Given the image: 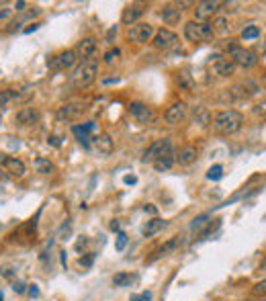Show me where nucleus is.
<instances>
[{
	"instance_id": "nucleus-1",
	"label": "nucleus",
	"mask_w": 266,
	"mask_h": 301,
	"mask_svg": "<svg viewBox=\"0 0 266 301\" xmlns=\"http://www.w3.org/2000/svg\"><path fill=\"white\" fill-rule=\"evenodd\" d=\"M242 123H244V115L236 109H225V111H219L217 115L211 119V125H213V131L219 133V136H231L242 129Z\"/></svg>"
},
{
	"instance_id": "nucleus-2",
	"label": "nucleus",
	"mask_w": 266,
	"mask_h": 301,
	"mask_svg": "<svg viewBox=\"0 0 266 301\" xmlns=\"http://www.w3.org/2000/svg\"><path fill=\"white\" fill-rule=\"evenodd\" d=\"M96 74H98V60L90 58V60H82L80 62V66L70 74V80H72L74 88L82 90V88H88L96 80Z\"/></svg>"
},
{
	"instance_id": "nucleus-3",
	"label": "nucleus",
	"mask_w": 266,
	"mask_h": 301,
	"mask_svg": "<svg viewBox=\"0 0 266 301\" xmlns=\"http://www.w3.org/2000/svg\"><path fill=\"white\" fill-rule=\"evenodd\" d=\"M225 52L229 56V60L234 62V66H242V68H254L258 64V56L252 49L240 47L234 39H229V43H225Z\"/></svg>"
},
{
	"instance_id": "nucleus-4",
	"label": "nucleus",
	"mask_w": 266,
	"mask_h": 301,
	"mask_svg": "<svg viewBox=\"0 0 266 301\" xmlns=\"http://www.w3.org/2000/svg\"><path fill=\"white\" fill-rule=\"evenodd\" d=\"M185 37L189 41H207L213 37V31L209 23H201V21H189L185 25Z\"/></svg>"
},
{
	"instance_id": "nucleus-5",
	"label": "nucleus",
	"mask_w": 266,
	"mask_h": 301,
	"mask_svg": "<svg viewBox=\"0 0 266 301\" xmlns=\"http://www.w3.org/2000/svg\"><path fill=\"white\" fill-rule=\"evenodd\" d=\"M154 25H149V23H135V25H131L127 29V39L133 41V43H147L149 39L154 37Z\"/></svg>"
},
{
	"instance_id": "nucleus-6",
	"label": "nucleus",
	"mask_w": 266,
	"mask_h": 301,
	"mask_svg": "<svg viewBox=\"0 0 266 301\" xmlns=\"http://www.w3.org/2000/svg\"><path fill=\"white\" fill-rule=\"evenodd\" d=\"M76 60H78V58H76V54H74V49H66V52H60L58 56H54V58L47 60V68H49V70H56V72H62V70L72 68Z\"/></svg>"
},
{
	"instance_id": "nucleus-7",
	"label": "nucleus",
	"mask_w": 266,
	"mask_h": 301,
	"mask_svg": "<svg viewBox=\"0 0 266 301\" xmlns=\"http://www.w3.org/2000/svg\"><path fill=\"white\" fill-rule=\"evenodd\" d=\"M168 152H174V150H172V142H170L168 138L156 140L152 146H149V148L145 150V154H143V162H154V160H158L160 156L168 154Z\"/></svg>"
},
{
	"instance_id": "nucleus-8",
	"label": "nucleus",
	"mask_w": 266,
	"mask_h": 301,
	"mask_svg": "<svg viewBox=\"0 0 266 301\" xmlns=\"http://www.w3.org/2000/svg\"><path fill=\"white\" fill-rule=\"evenodd\" d=\"M217 10H221V2H219V0H203V2H197L195 16H197V21L207 23V19H211V16Z\"/></svg>"
},
{
	"instance_id": "nucleus-9",
	"label": "nucleus",
	"mask_w": 266,
	"mask_h": 301,
	"mask_svg": "<svg viewBox=\"0 0 266 301\" xmlns=\"http://www.w3.org/2000/svg\"><path fill=\"white\" fill-rule=\"evenodd\" d=\"M187 113H189L187 103L178 100V103H174V105L168 107V111L164 113V119H166V123H168V125H178V123H182V121L187 119Z\"/></svg>"
},
{
	"instance_id": "nucleus-10",
	"label": "nucleus",
	"mask_w": 266,
	"mask_h": 301,
	"mask_svg": "<svg viewBox=\"0 0 266 301\" xmlns=\"http://www.w3.org/2000/svg\"><path fill=\"white\" fill-rule=\"evenodd\" d=\"M86 111V105L82 103H66L58 109V121H74L78 117H82V113Z\"/></svg>"
},
{
	"instance_id": "nucleus-11",
	"label": "nucleus",
	"mask_w": 266,
	"mask_h": 301,
	"mask_svg": "<svg viewBox=\"0 0 266 301\" xmlns=\"http://www.w3.org/2000/svg\"><path fill=\"white\" fill-rule=\"evenodd\" d=\"M129 113H131L133 119H135L137 123H141V125H145V123H149L154 119L152 107H147L145 103H139V100H135V103L129 105Z\"/></svg>"
},
{
	"instance_id": "nucleus-12",
	"label": "nucleus",
	"mask_w": 266,
	"mask_h": 301,
	"mask_svg": "<svg viewBox=\"0 0 266 301\" xmlns=\"http://www.w3.org/2000/svg\"><path fill=\"white\" fill-rule=\"evenodd\" d=\"M176 43H178V37L170 29H160L154 33V45L158 49H172L176 47Z\"/></svg>"
},
{
	"instance_id": "nucleus-13",
	"label": "nucleus",
	"mask_w": 266,
	"mask_h": 301,
	"mask_svg": "<svg viewBox=\"0 0 266 301\" xmlns=\"http://www.w3.org/2000/svg\"><path fill=\"white\" fill-rule=\"evenodd\" d=\"M143 12H145V4H143V2H133V4H129V6L123 8V12H121V23H123V25H129V27L135 25Z\"/></svg>"
},
{
	"instance_id": "nucleus-14",
	"label": "nucleus",
	"mask_w": 266,
	"mask_h": 301,
	"mask_svg": "<svg viewBox=\"0 0 266 301\" xmlns=\"http://www.w3.org/2000/svg\"><path fill=\"white\" fill-rule=\"evenodd\" d=\"M90 140H92V148L96 150L98 154H103V156H109L115 150V144H113L109 133H98V136H94Z\"/></svg>"
},
{
	"instance_id": "nucleus-15",
	"label": "nucleus",
	"mask_w": 266,
	"mask_h": 301,
	"mask_svg": "<svg viewBox=\"0 0 266 301\" xmlns=\"http://www.w3.org/2000/svg\"><path fill=\"white\" fill-rule=\"evenodd\" d=\"M37 119H39V113L33 107H23L19 113L14 115V123L21 125V127H29L33 123H37Z\"/></svg>"
},
{
	"instance_id": "nucleus-16",
	"label": "nucleus",
	"mask_w": 266,
	"mask_h": 301,
	"mask_svg": "<svg viewBox=\"0 0 266 301\" xmlns=\"http://www.w3.org/2000/svg\"><path fill=\"white\" fill-rule=\"evenodd\" d=\"M96 47H98V45H96V39H94V37H86V39L78 41L74 54H76V58L80 56L82 60H90V58L94 56V52H96Z\"/></svg>"
},
{
	"instance_id": "nucleus-17",
	"label": "nucleus",
	"mask_w": 266,
	"mask_h": 301,
	"mask_svg": "<svg viewBox=\"0 0 266 301\" xmlns=\"http://www.w3.org/2000/svg\"><path fill=\"white\" fill-rule=\"evenodd\" d=\"M96 129V125H94V121H86V123H82V125H72V133L76 136V140L84 146V148H88V140H90V133Z\"/></svg>"
},
{
	"instance_id": "nucleus-18",
	"label": "nucleus",
	"mask_w": 266,
	"mask_h": 301,
	"mask_svg": "<svg viewBox=\"0 0 266 301\" xmlns=\"http://www.w3.org/2000/svg\"><path fill=\"white\" fill-rule=\"evenodd\" d=\"M2 166H4V170H6L10 176H16V178L25 176V172H27V166L23 164V160L12 158V156H6V158L2 160Z\"/></svg>"
},
{
	"instance_id": "nucleus-19",
	"label": "nucleus",
	"mask_w": 266,
	"mask_h": 301,
	"mask_svg": "<svg viewBox=\"0 0 266 301\" xmlns=\"http://www.w3.org/2000/svg\"><path fill=\"white\" fill-rule=\"evenodd\" d=\"M197 156H199V150L195 148V146H185L180 150V152L176 154V162L180 164V166H189V164H193L195 160H197Z\"/></svg>"
},
{
	"instance_id": "nucleus-20",
	"label": "nucleus",
	"mask_w": 266,
	"mask_h": 301,
	"mask_svg": "<svg viewBox=\"0 0 266 301\" xmlns=\"http://www.w3.org/2000/svg\"><path fill=\"white\" fill-rule=\"evenodd\" d=\"M213 70H215V74H217V76H231V74L236 72V66H234V62H231L229 58H219V60H215Z\"/></svg>"
},
{
	"instance_id": "nucleus-21",
	"label": "nucleus",
	"mask_w": 266,
	"mask_h": 301,
	"mask_svg": "<svg viewBox=\"0 0 266 301\" xmlns=\"http://www.w3.org/2000/svg\"><path fill=\"white\" fill-rule=\"evenodd\" d=\"M180 14H182V10H180V8H176L174 4H166V6H164V10L160 12V16L164 19V23H166V25H176V23L180 21Z\"/></svg>"
},
{
	"instance_id": "nucleus-22",
	"label": "nucleus",
	"mask_w": 266,
	"mask_h": 301,
	"mask_svg": "<svg viewBox=\"0 0 266 301\" xmlns=\"http://www.w3.org/2000/svg\"><path fill=\"white\" fill-rule=\"evenodd\" d=\"M178 238H174V240H170V242H166L162 248H158L156 250V252H154V256H149L147 260H145V264H152V262H156L158 258H162V256H168L170 252H172V250H176V246H178Z\"/></svg>"
},
{
	"instance_id": "nucleus-23",
	"label": "nucleus",
	"mask_w": 266,
	"mask_h": 301,
	"mask_svg": "<svg viewBox=\"0 0 266 301\" xmlns=\"http://www.w3.org/2000/svg\"><path fill=\"white\" fill-rule=\"evenodd\" d=\"M166 227V222L164 220H160V217H154L152 222H147L143 227H141V233L145 238H152V236H156V233L160 231V229H164Z\"/></svg>"
},
{
	"instance_id": "nucleus-24",
	"label": "nucleus",
	"mask_w": 266,
	"mask_h": 301,
	"mask_svg": "<svg viewBox=\"0 0 266 301\" xmlns=\"http://www.w3.org/2000/svg\"><path fill=\"white\" fill-rule=\"evenodd\" d=\"M211 31H213V35H227L229 33L227 16H215L213 23H211Z\"/></svg>"
},
{
	"instance_id": "nucleus-25",
	"label": "nucleus",
	"mask_w": 266,
	"mask_h": 301,
	"mask_svg": "<svg viewBox=\"0 0 266 301\" xmlns=\"http://www.w3.org/2000/svg\"><path fill=\"white\" fill-rule=\"evenodd\" d=\"M176 162V156H174V152H168V154H164V156H160L158 160H154V168L158 170V172H164V170H168L170 166Z\"/></svg>"
},
{
	"instance_id": "nucleus-26",
	"label": "nucleus",
	"mask_w": 266,
	"mask_h": 301,
	"mask_svg": "<svg viewBox=\"0 0 266 301\" xmlns=\"http://www.w3.org/2000/svg\"><path fill=\"white\" fill-rule=\"evenodd\" d=\"M33 166H35V170L39 172V174H52L54 170H56V166L49 162L47 158H35V162H33Z\"/></svg>"
},
{
	"instance_id": "nucleus-27",
	"label": "nucleus",
	"mask_w": 266,
	"mask_h": 301,
	"mask_svg": "<svg viewBox=\"0 0 266 301\" xmlns=\"http://www.w3.org/2000/svg\"><path fill=\"white\" fill-rule=\"evenodd\" d=\"M133 281H135V277H133L131 273H117L113 277V285L115 287H131Z\"/></svg>"
},
{
	"instance_id": "nucleus-28",
	"label": "nucleus",
	"mask_w": 266,
	"mask_h": 301,
	"mask_svg": "<svg viewBox=\"0 0 266 301\" xmlns=\"http://www.w3.org/2000/svg\"><path fill=\"white\" fill-rule=\"evenodd\" d=\"M176 82H178V86L185 88V90H193L195 88V80L191 78L189 72H178L176 74Z\"/></svg>"
},
{
	"instance_id": "nucleus-29",
	"label": "nucleus",
	"mask_w": 266,
	"mask_h": 301,
	"mask_svg": "<svg viewBox=\"0 0 266 301\" xmlns=\"http://www.w3.org/2000/svg\"><path fill=\"white\" fill-rule=\"evenodd\" d=\"M260 37V29L256 25H248L244 31H242V39L244 41H252V39H258Z\"/></svg>"
},
{
	"instance_id": "nucleus-30",
	"label": "nucleus",
	"mask_w": 266,
	"mask_h": 301,
	"mask_svg": "<svg viewBox=\"0 0 266 301\" xmlns=\"http://www.w3.org/2000/svg\"><path fill=\"white\" fill-rule=\"evenodd\" d=\"M221 176H223V166L221 164H215L207 170V178L209 180H219Z\"/></svg>"
},
{
	"instance_id": "nucleus-31",
	"label": "nucleus",
	"mask_w": 266,
	"mask_h": 301,
	"mask_svg": "<svg viewBox=\"0 0 266 301\" xmlns=\"http://www.w3.org/2000/svg\"><path fill=\"white\" fill-rule=\"evenodd\" d=\"M119 56H121V52H119V49H117V47H115V49H109V52L105 54V64H107V66H111V64H115V62H117V60H119Z\"/></svg>"
},
{
	"instance_id": "nucleus-32",
	"label": "nucleus",
	"mask_w": 266,
	"mask_h": 301,
	"mask_svg": "<svg viewBox=\"0 0 266 301\" xmlns=\"http://www.w3.org/2000/svg\"><path fill=\"white\" fill-rule=\"evenodd\" d=\"M12 98H16V92H12V90H0V107L8 105Z\"/></svg>"
},
{
	"instance_id": "nucleus-33",
	"label": "nucleus",
	"mask_w": 266,
	"mask_h": 301,
	"mask_svg": "<svg viewBox=\"0 0 266 301\" xmlns=\"http://www.w3.org/2000/svg\"><path fill=\"white\" fill-rule=\"evenodd\" d=\"M127 240H129L127 233H125V231H119V233H117V242H115V248H117L119 252H121V250L127 246Z\"/></svg>"
},
{
	"instance_id": "nucleus-34",
	"label": "nucleus",
	"mask_w": 266,
	"mask_h": 301,
	"mask_svg": "<svg viewBox=\"0 0 266 301\" xmlns=\"http://www.w3.org/2000/svg\"><path fill=\"white\" fill-rule=\"evenodd\" d=\"M252 295H254V297L266 295V279H264V281H260V283H256V285L252 287Z\"/></svg>"
},
{
	"instance_id": "nucleus-35",
	"label": "nucleus",
	"mask_w": 266,
	"mask_h": 301,
	"mask_svg": "<svg viewBox=\"0 0 266 301\" xmlns=\"http://www.w3.org/2000/svg\"><path fill=\"white\" fill-rule=\"evenodd\" d=\"M252 113H254L256 117H262V119H266V98H264L262 103H258V105L252 109Z\"/></svg>"
},
{
	"instance_id": "nucleus-36",
	"label": "nucleus",
	"mask_w": 266,
	"mask_h": 301,
	"mask_svg": "<svg viewBox=\"0 0 266 301\" xmlns=\"http://www.w3.org/2000/svg\"><path fill=\"white\" fill-rule=\"evenodd\" d=\"M152 293L149 291H143V293H139V295H131V301H152Z\"/></svg>"
},
{
	"instance_id": "nucleus-37",
	"label": "nucleus",
	"mask_w": 266,
	"mask_h": 301,
	"mask_svg": "<svg viewBox=\"0 0 266 301\" xmlns=\"http://www.w3.org/2000/svg\"><path fill=\"white\" fill-rule=\"evenodd\" d=\"M12 291L21 295V293H25V291H27V285H25L23 281H14V283H12Z\"/></svg>"
},
{
	"instance_id": "nucleus-38",
	"label": "nucleus",
	"mask_w": 266,
	"mask_h": 301,
	"mask_svg": "<svg viewBox=\"0 0 266 301\" xmlns=\"http://www.w3.org/2000/svg\"><path fill=\"white\" fill-rule=\"evenodd\" d=\"M207 222V215H201V217H197V220L191 224V229H199V227H203Z\"/></svg>"
},
{
	"instance_id": "nucleus-39",
	"label": "nucleus",
	"mask_w": 266,
	"mask_h": 301,
	"mask_svg": "<svg viewBox=\"0 0 266 301\" xmlns=\"http://www.w3.org/2000/svg\"><path fill=\"white\" fill-rule=\"evenodd\" d=\"M221 6H223L225 12H236L238 10V2H221Z\"/></svg>"
},
{
	"instance_id": "nucleus-40",
	"label": "nucleus",
	"mask_w": 266,
	"mask_h": 301,
	"mask_svg": "<svg viewBox=\"0 0 266 301\" xmlns=\"http://www.w3.org/2000/svg\"><path fill=\"white\" fill-rule=\"evenodd\" d=\"M2 277H4V279H12V277H14V269H12V266H6V269H2Z\"/></svg>"
},
{
	"instance_id": "nucleus-41",
	"label": "nucleus",
	"mask_w": 266,
	"mask_h": 301,
	"mask_svg": "<svg viewBox=\"0 0 266 301\" xmlns=\"http://www.w3.org/2000/svg\"><path fill=\"white\" fill-rule=\"evenodd\" d=\"M123 182H125V185H135V182H137V178L133 176V174H127V176L123 178Z\"/></svg>"
},
{
	"instance_id": "nucleus-42",
	"label": "nucleus",
	"mask_w": 266,
	"mask_h": 301,
	"mask_svg": "<svg viewBox=\"0 0 266 301\" xmlns=\"http://www.w3.org/2000/svg\"><path fill=\"white\" fill-rule=\"evenodd\" d=\"M29 295H31V297H39V287H37V285H31V287H29Z\"/></svg>"
},
{
	"instance_id": "nucleus-43",
	"label": "nucleus",
	"mask_w": 266,
	"mask_h": 301,
	"mask_svg": "<svg viewBox=\"0 0 266 301\" xmlns=\"http://www.w3.org/2000/svg\"><path fill=\"white\" fill-rule=\"evenodd\" d=\"M143 211H145V213H152V215H156V213H158V209H156V207H152V205H145V207H143Z\"/></svg>"
},
{
	"instance_id": "nucleus-44",
	"label": "nucleus",
	"mask_w": 266,
	"mask_h": 301,
	"mask_svg": "<svg viewBox=\"0 0 266 301\" xmlns=\"http://www.w3.org/2000/svg\"><path fill=\"white\" fill-rule=\"evenodd\" d=\"M37 29H39V25H31V27H27V29H25V33H27V35H29V33L37 31Z\"/></svg>"
},
{
	"instance_id": "nucleus-45",
	"label": "nucleus",
	"mask_w": 266,
	"mask_h": 301,
	"mask_svg": "<svg viewBox=\"0 0 266 301\" xmlns=\"http://www.w3.org/2000/svg\"><path fill=\"white\" fill-rule=\"evenodd\" d=\"M260 273H266V254H264V258L260 262Z\"/></svg>"
},
{
	"instance_id": "nucleus-46",
	"label": "nucleus",
	"mask_w": 266,
	"mask_h": 301,
	"mask_svg": "<svg viewBox=\"0 0 266 301\" xmlns=\"http://www.w3.org/2000/svg\"><path fill=\"white\" fill-rule=\"evenodd\" d=\"M16 10H25V2H23V0H19V2H16Z\"/></svg>"
},
{
	"instance_id": "nucleus-47",
	"label": "nucleus",
	"mask_w": 266,
	"mask_h": 301,
	"mask_svg": "<svg viewBox=\"0 0 266 301\" xmlns=\"http://www.w3.org/2000/svg\"><path fill=\"white\" fill-rule=\"evenodd\" d=\"M49 144H54V146H60V140H58V138H49Z\"/></svg>"
},
{
	"instance_id": "nucleus-48",
	"label": "nucleus",
	"mask_w": 266,
	"mask_h": 301,
	"mask_svg": "<svg viewBox=\"0 0 266 301\" xmlns=\"http://www.w3.org/2000/svg\"><path fill=\"white\" fill-rule=\"evenodd\" d=\"M10 10H0V19H4V16H8Z\"/></svg>"
},
{
	"instance_id": "nucleus-49",
	"label": "nucleus",
	"mask_w": 266,
	"mask_h": 301,
	"mask_svg": "<svg viewBox=\"0 0 266 301\" xmlns=\"http://www.w3.org/2000/svg\"><path fill=\"white\" fill-rule=\"evenodd\" d=\"M111 229H119V222H113V224H111Z\"/></svg>"
},
{
	"instance_id": "nucleus-50",
	"label": "nucleus",
	"mask_w": 266,
	"mask_h": 301,
	"mask_svg": "<svg viewBox=\"0 0 266 301\" xmlns=\"http://www.w3.org/2000/svg\"><path fill=\"white\" fill-rule=\"evenodd\" d=\"M262 84H264V86H266V74H264V78H262Z\"/></svg>"
},
{
	"instance_id": "nucleus-51",
	"label": "nucleus",
	"mask_w": 266,
	"mask_h": 301,
	"mask_svg": "<svg viewBox=\"0 0 266 301\" xmlns=\"http://www.w3.org/2000/svg\"><path fill=\"white\" fill-rule=\"evenodd\" d=\"M0 301H4V295H2V291H0Z\"/></svg>"
},
{
	"instance_id": "nucleus-52",
	"label": "nucleus",
	"mask_w": 266,
	"mask_h": 301,
	"mask_svg": "<svg viewBox=\"0 0 266 301\" xmlns=\"http://www.w3.org/2000/svg\"><path fill=\"white\" fill-rule=\"evenodd\" d=\"M0 227H2V226H0Z\"/></svg>"
}]
</instances>
